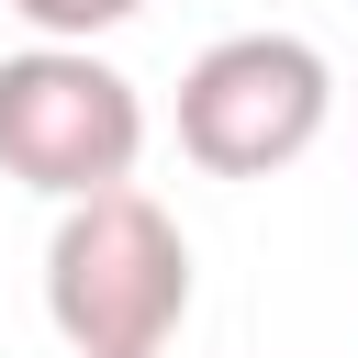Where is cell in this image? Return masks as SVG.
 I'll use <instances>...</instances> for the list:
<instances>
[{"label": "cell", "instance_id": "6da1fadb", "mask_svg": "<svg viewBox=\"0 0 358 358\" xmlns=\"http://www.w3.org/2000/svg\"><path fill=\"white\" fill-rule=\"evenodd\" d=\"M45 324L67 358H168L190 324V235L145 190L56 201L45 235Z\"/></svg>", "mask_w": 358, "mask_h": 358}, {"label": "cell", "instance_id": "7a4b0ae2", "mask_svg": "<svg viewBox=\"0 0 358 358\" xmlns=\"http://www.w3.org/2000/svg\"><path fill=\"white\" fill-rule=\"evenodd\" d=\"M336 123V67L313 34H213L179 67V157L201 179H280L324 145Z\"/></svg>", "mask_w": 358, "mask_h": 358}, {"label": "cell", "instance_id": "3957f363", "mask_svg": "<svg viewBox=\"0 0 358 358\" xmlns=\"http://www.w3.org/2000/svg\"><path fill=\"white\" fill-rule=\"evenodd\" d=\"M145 168V90L101 45H22L0 56V179L45 201L134 190Z\"/></svg>", "mask_w": 358, "mask_h": 358}, {"label": "cell", "instance_id": "277c9868", "mask_svg": "<svg viewBox=\"0 0 358 358\" xmlns=\"http://www.w3.org/2000/svg\"><path fill=\"white\" fill-rule=\"evenodd\" d=\"M22 22H34V45H101V34H123L145 0H11Z\"/></svg>", "mask_w": 358, "mask_h": 358}]
</instances>
